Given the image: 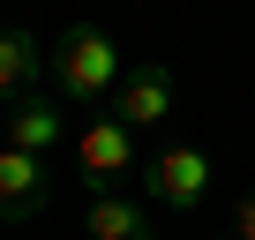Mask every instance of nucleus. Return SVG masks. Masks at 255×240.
Wrapping results in <instances>:
<instances>
[{
  "instance_id": "nucleus-3",
  "label": "nucleus",
  "mask_w": 255,
  "mask_h": 240,
  "mask_svg": "<svg viewBox=\"0 0 255 240\" xmlns=\"http://www.w3.org/2000/svg\"><path fill=\"white\" fill-rule=\"evenodd\" d=\"M75 173L83 180H120L135 173V128H128L120 113H90L75 128Z\"/></svg>"
},
{
  "instance_id": "nucleus-1",
  "label": "nucleus",
  "mask_w": 255,
  "mask_h": 240,
  "mask_svg": "<svg viewBox=\"0 0 255 240\" xmlns=\"http://www.w3.org/2000/svg\"><path fill=\"white\" fill-rule=\"evenodd\" d=\"M45 75H53V90H60L68 105H105V98L120 90L128 60H120V38H113V30H98V23H68V30L53 38Z\"/></svg>"
},
{
  "instance_id": "nucleus-11",
  "label": "nucleus",
  "mask_w": 255,
  "mask_h": 240,
  "mask_svg": "<svg viewBox=\"0 0 255 240\" xmlns=\"http://www.w3.org/2000/svg\"><path fill=\"white\" fill-rule=\"evenodd\" d=\"M150 240H158V233H150Z\"/></svg>"
},
{
  "instance_id": "nucleus-10",
  "label": "nucleus",
  "mask_w": 255,
  "mask_h": 240,
  "mask_svg": "<svg viewBox=\"0 0 255 240\" xmlns=\"http://www.w3.org/2000/svg\"><path fill=\"white\" fill-rule=\"evenodd\" d=\"M233 240H240V233H233Z\"/></svg>"
},
{
  "instance_id": "nucleus-8",
  "label": "nucleus",
  "mask_w": 255,
  "mask_h": 240,
  "mask_svg": "<svg viewBox=\"0 0 255 240\" xmlns=\"http://www.w3.org/2000/svg\"><path fill=\"white\" fill-rule=\"evenodd\" d=\"M45 60H53V45H38V30L0 23V98L38 90V68H45Z\"/></svg>"
},
{
  "instance_id": "nucleus-6",
  "label": "nucleus",
  "mask_w": 255,
  "mask_h": 240,
  "mask_svg": "<svg viewBox=\"0 0 255 240\" xmlns=\"http://www.w3.org/2000/svg\"><path fill=\"white\" fill-rule=\"evenodd\" d=\"M0 135H8L15 150H60V143H75V128H68V113H60V90L45 98V90H23V98H8V120H0Z\"/></svg>"
},
{
  "instance_id": "nucleus-9",
  "label": "nucleus",
  "mask_w": 255,
  "mask_h": 240,
  "mask_svg": "<svg viewBox=\"0 0 255 240\" xmlns=\"http://www.w3.org/2000/svg\"><path fill=\"white\" fill-rule=\"evenodd\" d=\"M233 233H240V240H255V188L233 203Z\"/></svg>"
},
{
  "instance_id": "nucleus-4",
  "label": "nucleus",
  "mask_w": 255,
  "mask_h": 240,
  "mask_svg": "<svg viewBox=\"0 0 255 240\" xmlns=\"http://www.w3.org/2000/svg\"><path fill=\"white\" fill-rule=\"evenodd\" d=\"M173 105H180V83H173V68H165V60L128 68V75H120V90H113V113L128 120V128H165Z\"/></svg>"
},
{
  "instance_id": "nucleus-7",
  "label": "nucleus",
  "mask_w": 255,
  "mask_h": 240,
  "mask_svg": "<svg viewBox=\"0 0 255 240\" xmlns=\"http://www.w3.org/2000/svg\"><path fill=\"white\" fill-rule=\"evenodd\" d=\"M83 233H90V240H150L158 225H150V203H135V195H113V188H98V195L83 203Z\"/></svg>"
},
{
  "instance_id": "nucleus-5",
  "label": "nucleus",
  "mask_w": 255,
  "mask_h": 240,
  "mask_svg": "<svg viewBox=\"0 0 255 240\" xmlns=\"http://www.w3.org/2000/svg\"><path fill=\"white\" fill-rule=\"evenodd\" d=\"M53 210V173L38 150H15V143H0V225H23Z\"/></svg>"
},
{
  "instance_id": "nucleus-2",
  "label": "nucleus",
  "mask_w": 255,
  "mask_h": 240,
  "mask_svg": "<svg viewBox=\"0 0 255 240\" xmlns=\"http://www.w3.org/2000/svg\"><path fill=\"white\" fill-rule=\"evenodd\" d=\"M143 188H150L158 210H195V203L218 188V158H210L203 143H165V150L143 165Z\"/></svg>"
}]
</instances>
